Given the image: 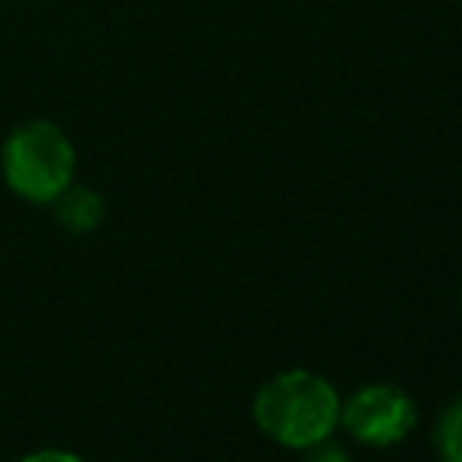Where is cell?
I'll return each instance as SVG.
<instances>
[{"mask_svg": "<svg viewBox=\"0 0 462 462\" xmlns=\"http://www.w3.org/2000/svg\"><path fill=\"white\" fill-rule=\"evenodd\" d=\"M340 393L328 377L292 368L258 390L252 419L264 438L286 450H311L340 428Z\"/></svg>", "mask_w": 462, "mask_h": 462, "instance_id": "obj_1", "label": "cell"}, {"mask_svg": "<svg viewBox=\"0 0 462 462\" xmlns=\"http://www.w3.org/2000/svg\"><path fill=\"white\" fill-rule=\"evenodd\" d=\"M4 180L19 199L51 205L76 180V148L60 126L32 120L16 126L0 148Z\"/></svg>", "mask_w": 462, "mask_h": 462, "instance_id": "obj_2", "label": "cell"}, {"mask_svg": "<svg viewBox=\"0 0 462 462\" xmlns=\"http://www.w3.org/2000/svg\"><path fill=\"white\" fill-rule=\"evenodd\" d=\"M419 425V406L396 383H368L340 402V428L362 447L387 450L409 438Z\"/></svg>", "mask_w": 462, "mask_h": 462, "instance_id": "obj_3", "label": "cell"}, {"mask_svg": "<svg viewBox=\"0 0 462 462\" xmlns=\"http://www.w3.org/2000/svg\"><path fill=\"white\" fill-rule=\"evenodd\" d=\"M51 205L69 233H92L104 217V199L88 186H67Z\"/></svg>", "mask_w": 462, "mask_h": 462, "instance_id": "obj_4", "label": "cell"}, {"mask_svg": "<svg viewBox=\"0 0 462 462\" xmlns=\"http://www.w3.org/2000/svg\"><path fill=\"white\" fill-rule=\"evenodd\" d=\"M431 444L440 462H462V396L438 415L431 431Z\"/></svg>", "mask_w": 462, "mask_h": 462, "instance_id": "obj_5", "label": "cell"}, {"mask_svg": "<svg viewBox=\"0 0 462 462\" xmlns=\"http://www.w3.org/2000/svg\"><path fill=\"white\" fill-rule=\"evenodd\" d=\"M305 453H309V459L305 462H349L346 450L337 447V444H330V440H324V444L311 447V450H305Z\"/></svg>", "mask_w": 462, "mask_h": 462, "instance_id": "obj_6", "label": "cell"}, {"mask_svg": "<svg viewBox=\"0 0 462 462\" xmlns=\"http://www.w3.org/2000/svg\"><path fill=\"white\" fill-rule=\"evenodd\" d=\"M19 462H86V459L76 457V453H67V450H35Z\"/></svg>", "mask_w": 462, "mask_h": 462, "instance_id": "obj_7", "label": "cell"}, {"mask_svg": "<svg viewBox=\"0 0 462 462\" xmlns=\"http://www.w3.org/2000/svg\"><path fill=\"white\" fill-rule=\"evenodd\" d=\"M459 309H462V292H459Z\"/></svg>", "mask_w": 462, "mask_h": 462, "instance_id": "obj_8", "label": "cell"}]
</instances>
